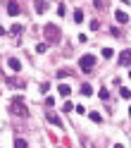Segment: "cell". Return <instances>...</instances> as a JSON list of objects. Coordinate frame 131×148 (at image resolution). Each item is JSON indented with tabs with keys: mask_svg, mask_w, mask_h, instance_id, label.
I'll list each match as a JSON object with an SVG mask.
<instances>
[{
	"mask_svg": "<svg viewBox=\"0 0 131 148\" xmlns=\"http://www.w3.org/2000/svg\"><path fill=\"white\" fill-rule=\"evenodd\" d=\"M57 91H60V96L67 98V96L72 93V86H69V84H60V86H57Z\"/></svg>",
	"mask_w": 131,
	"mask_h": 148,
	"instance_id": "10",
	"label": "cell"
},
{
	"mask_svg": "<svg viewBox=\"0 0 131 148\" xmlns=\"http://www.w3.org/2000/svg\"><path fill=\"white\" fill-rule=\"evenodd\" d=\"M74 22H76V24L83 22V10H74Z\"/></svg>",
	"mask_w": 131,
	"mask_h": 148,
	"instance_id": "13",
	"label": "cell"
},
{
	"mask_svg": "<svg viewBox=\"0 0 131 148\" xmlns=\"http://www.w3.org/2000/svg\"><path fill=\"white\" fill-rule=\"evenodd\" d=\"M119 64H121V67L131 64V48H126V50H121V53H119Z\"/></svg>",
	"mask_w": 131,
	"mask_h": 148,
	"instance_id": "5",
	"label": "cell"
},
{
	"mask_svg": "<svg viewBox=\"0 0 131 148\" xmlns=\"http://www.w3.org/2000/svg\"><path fill=\"white\" fill-rule=\"evenodd\" d=\"M45 105H48V110H53V105H55V100H53V96H50V98H45Z\"/></svg>",
	"mask_w": 131,
	"mask_h": 148,
	"instance_id": "23",
	"label": "cell"
},
{
	"mask_svg": "<svg viewBox=\"0 0 131 148\" xmlns=\"http://www.w3.org/2000/svg\"><path fill=\"white\" fill-rule=\"evenodd\" d=\"M119 93H121V98H126V100H129V98H131V88L121 86V88H119Z\"/></svg>",
	"mask_w": 131,
	"mask_h": 148,
	"instance_id": "14",
	"label": "cell"
},
{
	"mask_svg": "<svg viewBox=\"0 0 131 148\" xmlns=\"http://www.w3.org/2000/svg\"><path fill=\"white\" fill-rule=\"evenodd\" d=\"M43 36H45V41L48 43H60V26L57 24H45L43 26Z\"/></svg>",
	"mask_w": 131,
	"mask_h": 148,
	"instance_id": "2",
	"label": "cell"
},
{
	"mask_svg": "<svg viewBox=\"0 0 131 148\" xmlns=\"http://www.w3.org/2000/svg\"><path fill=\"white\" fill-rule=\"evenodd\" d=\"M91 29L98 31V29H100V22H98V19H91Z\"/></svg>",
	"mask_w": 131,
	"mask_h": 148,
	"instance_id": "19",
	"label": "cell"
},
{
	"mask_svg": "<svg viewBox=\"0 0 131 148\" xmlns=\"http://www.w3.org/2000/svg\"><path fill=\"white\" fill-rule=\"evenodd\" d=\"M33 7H36L38 14H43L45 10H48V3H45V0H33Z\"/></svg>",
	"mask_w": 131,
	"mask_h": 148,
	"instance_id": "7",
	"label": "cell"
},
{
	"mask_svg": "<svg viewBox=\"0 0 131 148\" xmlns=\"http://www.w3.org/2000/svg\"><path fill=\"white\" fill-rule=\"evenodd\" d=\"M22 29H24V26H19V24H14V26H12V36H19V34H22Z\"/></svg>",
	"mask_w": 131,
	"mask_h": 148,
	"instance_id": "18",
	"label": "cell"
},
{
	"mask_svg": "<svg viewBox=\"0 0 131 148\" xmlns=\"http://www.w3.org/2000/svg\"><path fill=\"white\" fill-rule=\"evenodd\" d=\"M115 148H124V146H121V143H115Z\"/></svg>",
	"mask_w": 131,
	"mask_h": 148,
	"instance_id": "25",
	"label": "cell"
},
{
	"mask_svg": "<svg viewBox=\"0 0 131 148\" xmlns=\"http://www.w3.org/2000/svg\"><path fill=\"white\" fill-rule=\"evenodd\" d=\"M48 122H50V124H55V127H62V119L55 115L53 110H48Z\"/></svg>",
	"mask_w": 131,
	"mask_h": 148,
	"instance_id": "8",
	"label": "cell"
},
{
	"mask_svg": "<svg viewBox=\"0 0 131 148\" xmlns=\"http://www.w3.org/2000/svg\"><path fill=\"white\" fill-rule=\"evenodd\" d=\"M45 50H48V43H38L36 45V53H45Z\"/></svg>",
	"mask_w": 131,
	"mask_h": 148,
	"instance_id": "17",
	"label": "cell"
},
{
	"mask_svg": "<svg viewBox=\"0 0 131 148\" xmlns=\"http://www.w3.org/2000/svg\"><path fill=\"white\" fill-rule=\"evenodd\" d=\"M129 77H131V74H129Z\"/></svg>",
	"mask_w": 131,
	"mask_h": 148,
	"instance_id": "27",
	"label": "cell"
},
{
	"mask_svg": "<svg viewBox=\"0 0 131 148\" xmlns=\"http://www.w3.org/2000/svg\"><path fill=\"white\" fill-rule=\"evenodd\" d=\"M98 96H100L102 100H107V98H110V91H107V88H100V91H98Z\"/></svg>",
	"mask_w": 131,
	"mask_h": 148,
	"instance_id": "16",
	"label": "cell"
},
{
	"mask_svg": "<svg viewBox=\"0 0 131 148\" xmlns=\"http://www.w3.org/2000/svg\"><path fill=\"white\" fill-rule=\"evenodd\" d=\"M79 67H81V72H91L93 67H96V55H81L79 58Z\"/></svg>",
	"mask_w": 131,
	"mask_h": 148,
	"instance_id": "3",
	"label": "cell"
},
{
	"mask_svg": "<svg viewBox=\"0 0 131 148\" xmlns=\"http://www.w3.org/2000/svg\"><path fill=\"white\" fill-rule=\"evenodd\" d=\"M7 67H10L12 72H19V69H22V62H19V58H7Z\"/></svg>",
	"mask_w": 131,
	"mask_h": 148,
	"instance_id": "6",
	"label": "cell"
},
{
	"mask_svg": "<svg viewBox=\"0 0 131 148\" xmlns=\"http://www.w3.org/2000/svg\"><path fill=\"white\" fill-rule=\"evenodd\" d=\"M100 53H102V58H105V60H110V58H115V50H112V48H102Z\"/></svg>",
	"mask_w": 131,
	"mask_h": 148,
	"instance_id": "11",
	"label": "cell"
},
{
	"mask_svg": "<svg viewBox=\"0 0 131 148\" xmlns=\"http://www.w3.org/2000/svg\"><path fill=\"white\" fill-rule=\"evenodd\" d=\"M88 117H91V119H93V122H100V119H102V117H100V115H98V112H88Z\"/></svg>",
	"mask_w": 131,
	"mask_h": 148,
	"instance_id": "21",
	"label": "cell"
},
{
	"mask_svg": "<svg viewBox=\"0 0 131 148\" xmlns=\"http://www.w3.org/2000/svg\"><path fill=\"white\" fill-rule=\"evenodd\" d=\"M10 115H14V117H29V108H26V103L22 98L10 100Z\"/></svg>",
	"mask_w": 131,
	"mask_h": 148,
	"instance_id": "1",
	"label": "cell"
},
{
	"mask_svg": "<svg viewBox=\"0 0 131 148\" xmlns=\"http://www.w3.org/2000/svg\"><path fill=\"white\" fill-rule=\"evenodd\" d=\"M62 110H64V112H72V110H74V105H72V103H69V100H67V103H64V105H62Z\"/></svg>",
	"mask_w": 131,
	"mask_h": 148,
	"instance_id": "20",
	"label": "cell"
},
{
	"mask_svg": "<svg viewBox=\"0 0 131 148\" xmlns=\"http://www.w3.org/2000/svg\"><path fill=\"white\" fill-rule=\"evenodd\" d=\"M115 19H117L119 24H126V22H129V14H126L124 10H117V12H115Z\"/></svg>",
	"mask_w": 131,
	"mask_h": 148,
	"instance_id": "9",
	"label": "cell"
},
{
	"mask_svg": "<svg viewBox=\"0 0 131 148\" xmlns=\"http://www.w3.org/2000/svg\"><path fill=\"white\" fill-rule=\"evenodd\" d=\"M19 12H22L19 3H17V0H10V3H7V14H10V17H17Z\"/></svg>",
	"mask_w": 131,
	"mask_h": 148,
	"instance_id": "4",
	"label": "cell"
},
{
	"mask_svg": "<svg viewBox=\"0 0 131 148\" xmlns=\"http://www.w3.org/2000/svg\"><path fill=\"white\" fill-rule=\"evenodd\" d=\"M57 14H60V17H64V14H67V7L60 5V7H57Z\"/></svg>",
	"mask_w": 131,
	"mask_h": 148,
	"instance_id": "22",
	"label": "cell"
},
{
	"mask_svg": "<svg viewBox=\"0 0 131 148\" xmlns=\"http://www.w3.org/2000/svg\"><path fill=\"white\" fill-rule=\"evenodd\" d=\"M0 36H5V26H0Z\"/></svg>",
	"mask_w": 131,
	"mask_h": 148,
	"instance_id": "24",
	"label": "cell"
},
{
	"mask_svg": "<svg viewBox=\"0 0 131 148\" xmlns=\"http://www.w3.org/2000/svg\"><path fill=\"white\" fill-rule=\"evenodd\" d=\"M14 148H29V143L24 138H14Z\"/></svg>",
	"mask_w": 131,
	"mask_h": 148,
	"instance_id": "15",
	"label": "cell"
},
{
	"mask_svg": "<svg viewBox=\"0 0 131 148\" xmlns=\"http://www.w3.org/2000/svg\"><path fill=\"white\" fill-rule=\"evenodd\" d=\"M91 93H93V86L91 84H83L81 86V96H91Z\"/></svg>",
	"mask_w": 131,
	"mask_h": 148,
	"instance_id": "12",
	"label": "cell"
},
{
	"mask_svg": "<svg viewBox=\"0 0 131 148\" xmlns=\"http://www.w3.org/2000/svg\"><path fill=\"white\" fill-rule=\"evenodd\" d=\"M129 117H131V108H129Z\"/></svg>",
	"mask_w": 131,
	"mask_h": 148,
	"instance_id": "26",
	"label": "cell"
}]
</instances>
